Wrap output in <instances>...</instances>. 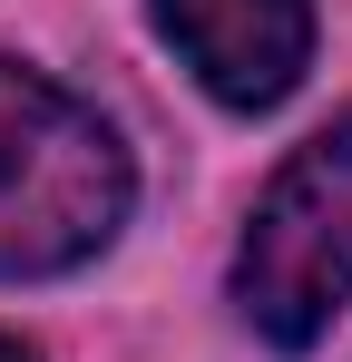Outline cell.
Masks as SVG:
<instances>
[{"mask_svg": "<svg viewBox=\"0 0 352 362\" xmlns=\"http://www.w3.org/2000/svg\"><path fill=\"white\" fill-rule=\"evenodd\" d=\"M127 147L117 127L40 69L0 59V284L69 274L127 226Z\"/></svg>", "mask_w": 352, "mask_h": 362, "instance_id": "1", "label": "cell"}, {"mask_svg": "<svg viewBox=\"0 0 352 362\" xmlns=\"http://www.w3.org/2000/svg\"><path fill=\"white\" fill-rule=\"evenodd\" d=\"M343 303H352V108L274 167L235 245V313L274 353H313Z\"/></svg>", "mask_w": 352, "mask_h": 362, "instance_id": "2", "label": "cell"}, {"mask_svg": "<svg viewBox=\"0 0 352 362\" xmlns=\"http://www.w3.org/2000/svg\"><path fill=\"white\" fill-rule=\"evenodd\" d=\"M147 10L157 40L196 69V88L245 118L284 108L313 69V0H147Z\"/></svg>", "mask_w": 352, "mask_h": 362, "instance_id": "3", "label": "cell"}, {"mask_svg": "<svg viewBox=\"0 0 352 362\" xmlns=\"http://www.w3.org/2000/svg\"><path fill=\"white\" fill-rule=\"evenodd\" d=\"M0 362H40V353H30V343H20V333H0Z\"/></svg>", "mask_w": 352, "mask_h": 362, "instance_id": "4", "label": "cell"}]
</instances>
